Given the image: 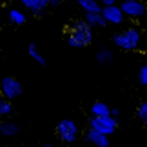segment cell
Masks as SVG:
<instances>
[{
	"mask_svg": "<svg viewBox=\"0 0 147 147\" xmlns=\"http://www.w3.org/2000/svg\"><path fill=\"white\" fill-rule=\"evenodd\" d=\"M18 133H20L18 123H15L11 120H2L0 122V134H4V136H16Z\"/></svg>",
	"mask_w": 147,
	"mask_h": 147,
	"instance_id": "8fae6325",
	"label": "cell"
},
{
	"mask_svg": "<svg viewBox=\"0 0 147 147\" xmlns=\"http://www.w3.org/2000/svg\"><path fill=\"white\" fill-rule=\"evenodd\" d=\"M55 133L58 136L60 142L64 144H75L78 140V134H80V129H78V123L73 120V118H64L56 123Z\"/></svg>",
	"mask_w": 147,
	"mask_h": 147,
	"instance_id": "3957f363",
	"label": "cell"
},
{
	"mask_svg": "<svg viewBox=\"0 0 147 147\" xmlns=\"http://www.w3.org/2000/svg\"><path fill=\"white\" fill-rule=\"evenodd\" d=\"M102 15H104V18L107 20V24H113V26H120V24H123V20L127 18L125 13L122 11V7L118 4L104 5V7H102Z\"/></svg>",
	"mask_w": 147,
	"mask_h": 147,
	"instance_id": "52a82bcc",
	"label": "cell"
},
{
	"mask_svg": "<svg viewBox=\"0 0 147 147\" xmlns=\"http://www.w3.org/2000/svg\"><path fill=\"white\" fill-rule=\"evenodd\" d=\"M24 91V86H22V82L18 78L15 76H2L0 78V94L5 96L7 100H16L22 94Z\"/></svg>",
	"mask_w": 147,
	"mask_h": 147,
	"instance_id": "277c9868",
	"label": "cell"
},
{
	"mask_svg": "<svg viewBox=\"0 0 147 147\" xmlns=\"http://www.w3.org/2000/svg\"><path fill=\"white\" fill-rule=\"evenodd\" d=\"M138 84L144 86V87H147V62L140 67V71H138Z\"/></svg>",
	"mask_w": 147,
	"mask_h": 147,
	"instance_id": "d6986e66",
	"label": "cell"
},
{
	"mask_svg": "<svg viewBox=\"0 0 147 147\" xmlns=\"http://www.w3.org/2000/svg\"><path fill=\"white\" fill-rule=\"evenodd\" d=\"M47 2H49V5H58L62 0H47Z\"/></svg>",
	"mask_w": 147,
	"mask_h": 147,
	"instance_id": "7402d4cb",
	"label": "cell"
},
{
	"mask_svg": "<svg viewBox=\"0 0 147 147\" xmlns=\"http://www.w3.org/2000/svg\"><path fill=\"white\" fill-rule=\"evenodd\" d=\"M42 147H56V145H51V144H47V145H42Z\"/></svg>",
	"mask_w": 147,
	"mask_h": 147,
	"instance_id": "603a6c76",
	"label": "cell"
},
{
	"mask_svg": "<svg viewBox=\"0 0 147 147\" xmlns=\"http://www.w3.org/2000/svg\"><path fill=\"white\" fill-rule=\"evenodd\" d=\"M140 38H142V33H140L138 27H127V29L113 35V44L118 49L133 51L140 46Z\"/></svg>",
	"mask_w": 147,
	"mask_h": 147,
	"instance_id": "7a4b0ae2",
	"label": "cell"
},
{
	"mask_svg": "<svg viewBox=\"0 0 147 147\" xmlns=\"http://www.w3.org/2000/svg\"><path fill=\"white\" fill-rule=\"evenodd\" d=\"M84 20L91 27H105L107 26V20L104 18L102 13H84Z\"/></svg>",
	"mask_w": 147,
	"mask_h": 147,
	"instance_id": "30bf717a",
	"label": "cell"
},
{
	"mask_svg": "<svg viewBox=\"0 0 147 147\" xmlns=\"http://www.w3.org/2000/svg\"><path fill=\"white\" fill-rule=\"evenodd\" d=\"M120 2H125V0H120Z\"/></svg>",
	"mask_w": 147,
	"mask_h": 147,
	"instance_id": "cb8c5ba5",
	"label": "cell"
},
{
	"mask_svg": "<svg viewBox=\"0 0 147 147\" xmlns=\"http://www.w3.org/2000/svg\"><path fill=\"white\" fill-rule=\"evenodd\" d=\"M89 127L94 129L98 133H104L107 136H111L113 133H116L118 129V118L107 115V116H93L89 118Z\"/></svg>",
	"mask_w": 147,
	"mask_h": 147,
	"instance_id": "5b68a950",
	"label": "cell"
},
{
	"mask_svg": "<svg viewBox=\"0 0 147 147\" xmlns=\"http://www.w3.org/2000/svg\"><path fill=\"white\" fill-rule=\"evenodd\" d=\"M91 115H93V116H107V115H111V107L107 105L105 102L96 100V102L91 105Z\"/></svg>",
	"mask_w": 147,
	"mask_h": 147,
	"instance_id": "4fadbf2b",
	"label": "cell"
},
{
	"mask_svg": "<svg viewBox=\"0 0 147 147\" xmlns=\"http://www.w3.org/2000/svg\"><path fill=\"white\" fill-rule=\"evenodd\" d=\"M120 7L127 18H142L147 15V4L144 0H125L120 2Z\"/></svg>",
	"mask_w": 147,
	"mask_h": 147,
	"instance_id": "8992f818",
	"label": "cell"
},
{
	"mask_svg": "<svg viewBox=\"0 0 147 147\" xmlns=\"http://www.w3.org/2000/svg\"><path fill=\"white\" fill-rule=\"evenodd\" d=\"M65 42L71 47H87L93 42V27L86 20H75L65 27Z\"/></svg>",
	"mask_w": 147,
	"mask_h": 147,
	"instance_id": "6da1fadb",
	"label": "cell"
},
{
	"mask_svg": "<svg viewBox=\"0 0 147 147\" xmlns=\"http://www.w3.org/2000/svg\"><path fill=\"white\" fill-rule=\"evenodd\" d=\"M78 2H80V0H78Z\"/></svg>",
	"mask_w": 147,
	"mask_h": 147,
	"instance_id": "d4e9b609",
	"label": "cell"
},
{
	"mask_svg": "<svg viewBox=\"0 0 147 147\" xmlns=\"http://www.w3.org/2000/svg\"><path fill=\"white\" fill-rule=\"evenodd\" d=\"M84 138H86L87 144H91L93 147H111V142H109V136L104 133H98L94 131V129L87 127L86 134H84Z\"/></svg>",
	"mask_w": 147,
	"mask_h": 147,
	"instance_id": "ba28073f",
	"label": "cell"
},
{
	"mask_svg": "<svg viewBox=\"0 0 147 147\" xmlns=\"http://www.w3.org/2000/svg\"><path fill=\"white\" fill-rule=\"evenodd\" d=\"M113 58H115V55H113L107 47H102V49L96 51V62H98L100 65H107V64H111Z\"/></svg>",
	"mask_w": 147,
	"mask_h": 147,
	"instance_id": "2e32d148",
	"label": "cell"
},
{
	"mask_svg": "<svg viewBox=\"0 0 147 147\" xmlns=\"http://www.w3.org/2000/svg\"><path fill=\"white\" fill-rule=\"evenodd\" d=\"M22 4H24V7L29 11L31 15H42L46 7L49 5L47 0H20Z\"/></svg>",
	"mask_w": 147,
	"mask_h": 147,
	"instance_id": "9c48e42d",
	"label": "cell"
},
{
	"mask_svg": "<svg viewBox=\"0 0 147 147\" xmlns=\"http://www.w3.org/2000/svg\"><path fill=\"white\" fill-rule=\"evenodd\" d=\"M78 5H80L86 13H102V7H104L98 0H80Z\"/></svg>",
	"mask_w": 147,
	"mask_h": 147,
	"instance_id": "7c38bea8",
	"label": "cell"
},
{
	"mask_svg": "<svg viewBox=\"0 0 147 147\" xmlns=\"http://www.w3.org/2000/svg\"><path fill=\"white\" fill-rule=\"evenodd\" d=\"M9 22L11 24H15V26H24L26 24V20H27V16L24 11H20V9H9Z\"/></svg>",
	"mask_w": 147,
	"mask_h": 147,
	"instance_id": "9a60e30c",
	"label": "cell"
},
{
	"mask_svg": "<svg viewBox=\"0 0 147 147\" xmlns=\"http://www.w3.org/2000/svg\"><path fill=\"white\" fill-rule=\"evenodd\" d=\"M136 116L142 120L145 125H147V102H142V104L138 105V109H136Z\"/></svg>",
	"mask_w": 147,
	"mask_h": 147,
	"instance_id": "ac0fdd59",
	"label": "cell"
},
{
	"mask_svg": "<svg viewBox=\"0 0 147 147\" xmlns=\"http://www.w3.org/2000/svg\"><path fill=\"white\" fill-rule=\"evenodd\" d=\"M98 2L102 5H113V4H116V0H98Z\"/></svg>",
	"mask_w": 147,
	"mask_h": 147,
	"instance_id": "44dd1931",
	"label": "cell"
},
{
	"mask_svg": "<svg viewBox=\"0 0 147 147\" xmlns=\"http://www.w3.org/2000/svg\"><path fill=\"white\" fill-rule=\"evenodd\" d=\"M13 111H15L13 102L0 94V118H9L11 115H13Z\"/></svg>",
	"mask_w": 147,
	"mask_h": 147,
	"instance_id": "5bb4252c",
	"label": "cell"
},
{
	"mask_svg": "<svg viewBox=\"0 0 147 147\" xmlns=\"http://www.w3.org/2000/svg\"><path fill=\"white\" fill-rule=\"evenodd\" d=\"M111 116H115V118L120 116V107H113V109H111Z\"/></svg>",
	"mask_w": 147,
	"mask_h": 147,
	"instance_id": "ffe728a7",
	"label": "cell"
},
{
	"mask_svg": "<svg viewBox=\"0 0 147 147\" xmlns=\"http://www.w3.org/2000/svg\"><path fill=\"white\" fill-rule=\"evenodd\" d=\"M27 53H29V56H31L33 60H36V64L46 65V58H44V55L36 49V44H29V47H27Z\"/></svg>",
	"mask_w": 147,
	"mask_h": 147,
	"instance_id": "e0dca14e",
	"label": "cell"
}]
</instances>
